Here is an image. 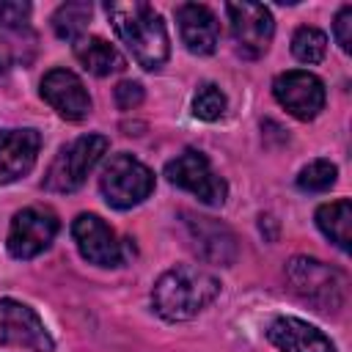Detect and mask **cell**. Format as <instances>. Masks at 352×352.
Here are the masks:
<instances>
[{
  "label": "cell",
  "mask_w": 352,
  "mask_h": 352,
  "mask_svg": "<svg viewBox=\"0 0 352 352\" xmlns=\"http://www.w3.org/2000/svg\"><path fill=\"white\" fill-rule=\"evenodd\" d=\"M118 38L126 44V50L132 52V58L146 69V72H157L165 66L168 55H170V44H168V30L162 16L140 0H116L104 6Z\"/></svg>",
  "instance_id": "1"
},
{
  "label": "cell",
  "mask_w": 352,
  "mask_h": 352,
  "mask_svg": "<svg viewBox=\"0 0 352 352\" xmlns=\"http://www.w3.org/2000/svg\"><path fill=\"white\" fill-rule=\"evenodd\" d=\"M220 294V280L204 267H173L160 275L151 292L157 314L168 322H187L198 316Z\"/></svg>",
  "instance_id": "2"
},
{
  "label": "cell",
  "mask_w": 352,
  "mask_h": 352,
  "mask_svg": "<svg viewBox=\"0 0 352 352\" xmlns=\"http://www.w3.org/2000/svg\"><path fill=\"white\" fill-rule=\"evenodd\" d=\"M286 280L289 289L316 311H338L346 300V278L311 256H294L286 264Z\"/></svg>",
  "instance_id": "3"
},
{
  "label": "cell",
  "mask_w": 352,
  "mask_h": 352,
  "mask_svg": "<svg viewBox=\"0 0 352 352\" xmlns=\"http://www.w3.org/2000/svg\"><path fill=\"white\" fill-rule=\"evenodd\" d=\"M107 151V138L104 135H82L63 146L58 157L50 162L44 173V190L50 192H74L82 187L85 176L94 170V165L102 160Z\"/></svg>",
  "instance_id": "4"
},
{
  "label": "cell",
  "mask_w": 352,
  "mask_h": 352,
  "mask_svg": "<svg viewBox=\"0 0 352 352\" xmlns=\"http://www.w3.org/2000/svg\"><path fill=\"white\" fill-rule=\"evenodd\" d=\"M104 201L116 209H132L143 204L154 190V173L132 154H116L107 160L99 176Z\"/></svg>",
  "instance_id": "5"
},
{
  "label": "cell",
  "mask_w": 352,
  "mask_h": 352,
  "mask_svg": "<svg viewBox=\"0 0 352 352\" xmlns=\"http://www.w3.org/2000/svg\"><path fill=\"white\" fill-rule=\"evenodd\" d=\"M165 176L170 184L192 192L198 201L209 206H220L228 195V184L212 170L209 160L195 148H184L182 154H176L165 165Z\"/></svg>",
  "instance_id": "6"
},
{
  "label": "cell",
  "mask_w": 352,
  "mask_h": 352,
  "mask_svg": "<svg viewBox=\"0 0 352 352\" xmlns=\"http://www.w3.org/2000/svg\"><path fill=\"white\" fill-rule=\"evenodd\" d=\"M60 223L58 214L47 206H28L22 212L14 214L11 228H8V253L14 258H33L38 253H44L55 234H58Z\"/></svg>",
  "instance_id": "7"
},
{
  "label": "cell",
  "mask_w": 352,
  "mask_h": 352,
  "mask_svg": "<svg viewBox=\"0 0 352 352\" xmlns=\"http://www.w3.org/2000/svg\"><path fill=\"white\" fill-rule=\"evenodd\" d=\"M0 346H25L30 352H52V338L41 322V316L19 302V300H0Z\"/></svg>",
  "instance_id": "8"
},
{
  "label": "cell",
  "mask_w": 352,
  "mask_h": 352,
  "mask_svg": "<svg viewBox=\"0 0 352 352\" xmlns=\"http://www.w3.org/2000/svg\"><path fill=\"white\" fill-rule=\"evenodd\" d=\"M272 94L278 104L286 107L300 121L316 118L324 107V82L305 69H292L278 74L272 82Z\"/></svg>",
  "instance_id": "9"
},
{
  "label": "cell",
  "mask_w": 352,
  "mask_h": 352,
  "mask_svg": "<svg viewBox=\"0 0 352 352\" xmlns=\"http://www.w3.org/2000/svg\"><path fill=\"white\" fill-rule=\"evenodd\" d=\"M226 11H228L231 36L236 41V50L245 58L264 55L272 41V33H275L270 8H264L261 3H228Z\"/></svg>",
  "instance_id": "10"
},
{
  "label": "cell",
  "mask_w": 352,
  "mask_h": 352,
  "mask_svg": "<svg viewBox=\"0 0 352 352\" xmlns=\"http://www.w3.org/2000/svg\"><path fill=\"white\" fill-rule=\"evenodd\" d=\"M72 236L77 242L80 256L88 264L118 267L124 261V250H121V242H118L116 231L99 214H91V212L77 214L74 223H72Z\"/></svg>",
  "instance_id": "11"
},
{
  "label": "cell",
  "mask_w": 352,
  "mask_h": 352,
  "mask_svg": "<svg viewBox=\"0 0 352 352\" xmlns=\"http://www.w3.org/2000/svg\"><path fill=\"white\" fill-rule=\"evenodd\" d=\"M41 96L66 121H82L91 113L88 88L69 69H50L41 77Z\"/></svg>",
  "instance_id": "12"
},
{
  "label": "cell",
  "mask_w": 352,
  "mask_h": 352,
  "mask_svg": "<svg viewBox=\"0 0 352 352\" xmlns=\"http://www.w3.org/2000/svg\"><path fill=\"white\" fill-rule=\"evenodd\" d=\"M184 226L190 234V242L195 253L204 261L212 264H234L236 258V236L228 226H223L214 217H201V214H184Z\"/></svg>",
  "instance_id": "13"
},
{
  "label": "cell",
  "mask_w": 352,
  "mask_h": 352,
  "mask_svg": "<svg viewBox=\"0 0 352 352\" xmlns=\"http://www.w3.org/2000/svg\"><path fill=\"white\" fill-rule=\"evenodd\" d=\"M41 148L36 129H3L0 132V184H11L30 173Z\"/></svg>",
  "instance_id": "14"
},
{
  "label": "cell",
  "mask_w": 352,
  "mask_h": 352,
  "mask_svg": "<svg viewBox=\"0 0 352 352\" xmlns=\"http://www.w3.org/2000/svg\"><path fill=\"white\" fill-rule=\"evenodd\" d=\"M176 22H179V36L192 55L214 52L217 38H220V25L212 8L201 3H182L176 8Z\"/></svg>",
  "instance_id": "15"
},
{
  "label": "cell",
  "mask_w": 352,
  "mask_h": 352,
  "mask_svg": "<svg viewBox=\"0 0 352 352\" xmlns=\"http://www.w3.org/2000/svg\"><path fill=\"white\" fill-rule=\"evenodd\" d=\"M267 338L280 352H336L333 341L314 324L297 316H278L267 327Z\"/></svg>",
  "instance_id": "16"
},
{
  "label": "cell",
  "mask_w": 352,
  "mask_h": 352,
  "mask_svg": "<svg viewBox=\"0 0 352 352\" xmlns=\"http://www.w3.org/2000/svg\"><path fill=\"white\" fill-rule=\"evenodd\" d=\"M74 58L82 63L85 72H91L96 77L116 74V72H121L126 66L124 55L113 44H107L104 38H99V36H82V38H77L74 41Z\"/></svg>",
  "instance_id": "17"
},
{
  "label": "cell",
  "mask_w": 352,
  "mask_h": 352,
  "mask_svg": "<svg viewBox=\"0 0 352 352\" xmlns=\"http://www.w3.org/2000/svg\"><path fill=\"white\" fill-rule=\"evenodd\" d=\"M316 226L338 250L346 253L349 242H352V204H349V198L322 204L316 209Z\"/></svg>",
  "instance_id": "18"
},
{
  "label": "cell",
  "mask_w": 352,
  "mask_h": 352,
  "mask_svg": "<svg viewBox=\"0 0 352 352\" xmlns=\"http://www.w3.org/2000/svg\"><path fill=\"white\" fill-rule=\"evenodd\" d=\"M88 19H91V3H63L52 14V30L58 38L77 41L82 38Z\"/></svg>",
  "instance_id": "19"
},
{
  "label": "cell",
  "mask_w": 352,
  "mask_h": 352,
  "mask_svg": "<svg viewBox=\"0 0 352 352\" xmlns=\"http://www.w3.org/2000/svg\"><path fill=\"white\" fill-rule=\"evenodd\" d=\"M292 52L300 63H319L327 52V36L319 30V28H311V25H302L294 30L292 36Z\"/></svg>",
  "instance_id": "20"
},
{
  "label": "cell",
  "mask_w": 352,
  "mask_h": 352,
  "mask_svg": "<svg viewBox=\"0 0 352 352\" xmlns=\"http://www.w3.org/2000/svg\"><path fill=\"white\" fill-rule=\"evenodd\" d=\"M336 176H338V168L330 160H314L300 170L297 187L305 192H324L336 184Z\"/></svg>",
  "instance_id": "21"
},
{
  "label": "cell",
  "mask_w": 352,
  "mask_h": 352,
  "mask_svg": "<svg viewBox=\"0 0 352 352\" xmlns=\"http://www.w3.org/2000/svg\"><path fill=\"white\" fill-rule=\"evenodd\" d=\"M192 113L201 121H217V118H223V113H226V94L217 85H212V82L201 85L198 94H195V99H192Z\"/></svg>",
  "instance_id": "22"
},
{
  "label": "cell",
  "mask_w": 352,
  "mask_h": 352,
  "mask_svg": "<svg viewBox=\"0 0 352 352\" xmlns=\"http://www.w3.org/2000/svg\"><path fill=\"white\" fill-rule=\"evenodd\" d=\"M30 16V3L3 0L0 3V28L3 30H22Z\"/></svg>",
  "instance_id": "23"
},
{
  "label": "cell",
  "mask_w": 352,
  "mask_h": 352,
  "mask_svg": "<svg viewBox=\"0 0 352 352\" xmlns=\"http://www.w3.org/2000/svg\"><path fill=\"white\" fill-rule=\"evenodd\" d=\"M333 36H336V41H338V47L344 52L352 50V6H341V11L336 14Z\"/></svg>",
  "instance_id": "24"
},
{
  "label": "cell",
  "mask_w": 352,
  "mask_h": 352,
  "mask_svg": "<svg viewBox=\"0 0 352 352\" xmlns=\"http://www.w3.org/2000/svg\"><path fill=\"white\" fill-rule=\"evenodd\" d=\"M143 102V85L140 82H132V80H124L116 85V104L121 110H132Z\"/></svg>",
  "instance_id": "25"
},
{
  "label": "cell",
  "mask_w": 352,
  "mask_h": 352,
  "mask_svg": "<svg viewBox=\"0 0 352 352\" xmlns=\"http://www.w3.org/2000/svg\"><path fill=\"white\" fill-rule=\"evenodd\" d=\"M0 77H3V63H0Z\"/></svg>",
  "instance_id": "26"
}]
</instances>
